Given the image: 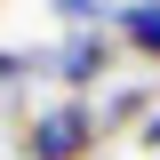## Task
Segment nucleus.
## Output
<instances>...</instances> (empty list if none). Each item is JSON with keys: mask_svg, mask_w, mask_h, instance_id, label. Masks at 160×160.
<instances>
[{"mask_svg": "<svg viewBox=\"0 0 160 160\" xmlns=\"http://www.w3.org/2000/svg\"><path fill=\"white\" fill-rule=\"evenodd\" d=\"M120 64V32L104 24V32H64L56 48H40V72L56 80L64 96H88V88H104Z\"/></svg>", "mask_w": 160, "mask_h": 160, "instance_id": "nucleus-2", "label": "nucleus"}, {"mask_svg": "<svg viewBox=\"0 0 160 160\" xmlns=\"http://www.w3.org/2000/svg\"><path fill=\"white\" fill-rule=\"evenodd\" d=\"M96 144H104V128L88 96H56L24 120V160H96Z\"/></svg>", "mask_w": 160, "mask_h": 160, "instance_id": "nucleus-1", "label": "nucleus"}, {"mask_svg": "<svg viewBox=\"0 0 160 160\" xmlns=\"http://www.w3.org/2000/svg\"><path fill=\"white\" fill-rule=\"evenodd\" d=\"M48 16H56L64 32H104V24L120 16V0H48Z\"/></svg>", "mask_w": 160, "mask_h": 160, "instance_id": "nucleus-4", "label": "nucleus"}, {"mask_svg": "<svg viewBox=\"0 0 160 160\" xmlns=\"http://www.w3.org/2000/svg\"><path fill=\"white\" fill-rule=\"evenodd\" d=\"M24 72H40V48H0V96L16 88Z\"/></svg>", "mask_w": 160, "mask_h": 160, "instance_id": "nucleus-6", "label": "nucleus"}, {"mask_svg": "<svg viewBox=\"0 0 160 160\" xmlns=\"http://www.w3.org/2000/svg\"><path fill=\"white\" fill-rule=\"evenodd\" d=\"M96 160H104V152H96Z\"/></svg>", "mask_w": 160, "mask_h": 160, "instance_id": "nucleus-7", "label": "nucleus"}, {"mask_svg": "<svg viewBox=\"0 0 160 160\" xmlns=\"http://www.w3.org/2000/svg\"><path fill=\"white\" fill-rule=\"evenodd\" d=\"M136 112H144V88H112V96L96 104V128H128ZM144 120H152V112H144Z\"/></svg>", "mask_w": 160, "mask_h": 160, "instance_id": "nucleus-5", "label": "nucleus"}, {"mask_svg": "<svg viewBox=\"0 0 160 160\" xmlns=\"http://www.w3.org/2000/svg\"><path fill=\"white\" fill-rule=\"evenodd\" d=\"M112 32H120V48H128V56L160 64V0H120V16H112Z\"/></svg>", "mask_w": 160, "mask_h": 160, "instance_id": "nucleus-3", "label": "nucleus"}]
</instances>
